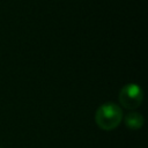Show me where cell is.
I'll list each match as a JSON object with an SVG mask.
<instances>
[{"label":"cell","instance_id":"2","mask_svg":"<svg viewBox=\"0 0 148 148\" xmlns=\"http://www.w3.org/2000/svg\"><path fill=\"white\" fill-rule=\"evenodd\" d=\"M143 99V92L140 86L135 83L125 84L119 91V102L120 104L130 110L139 108Z\"/></svg>","mask_w":148,"mask_h":148},{"label":"cell","instance_id":"1","mask_svg":"<svg viewBox=\"0 0 148 148\" xmlns=\"http://www.w3.org/2000/svg\"><path fill=\"white\" fill-rule=\"evenodd\" d=\"M123 119V110L116 103H104L102 104L96 113L95 121L97 126L104 131H111L116 128Z\"/></svg>","mask_w":148,"mask_h":148},{"label":"cell","instance_id":"4","mask_svg":"<svg viewBox=\"0 0 148 148\" xmlns=\"http://www.w3.org/2000/svg\"><path fill=\"white\" fill-rule=\"evenodd\" d=\"M0 148H2V147H0Z\"/></svg>","mask_w":148,"mask_h":148},{"label":"cell","instance_id":"3","mask_svg":"<svg viewBox=\"0 0 148 148\" xmlns=\"http://www.w3.org/2000/svg\"><path fill=\"white\" fill-rule=\"evenodd\" d=\"M125 125L126 127H128L130 130H139L143 126V117L141 113L139 112H128L125 116Z\"/></svg>","mask_w":148,"mask_h":148}]
</instances>
